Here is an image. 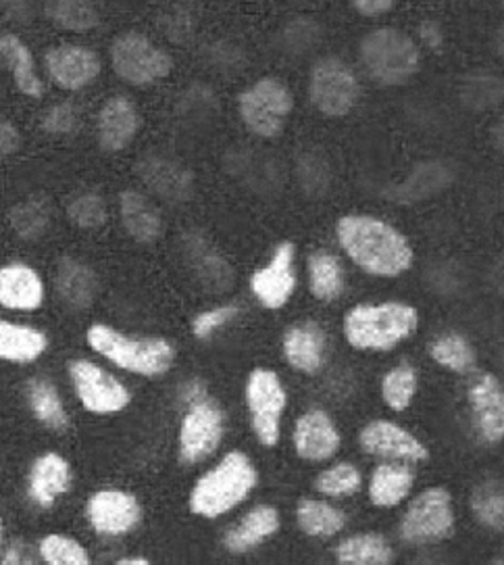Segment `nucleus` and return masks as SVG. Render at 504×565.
<instances>
[{"label": "nucleus", "mask_w": 504, "mask_h": 565, "mask_svg": "<svg viewBox=\"0 0 504 565\" xmlns=\"http://www.w3.org/2000/svg\"><path fill=\"white\" fill-rule=\"evenodd\" d=\"M69 480L72 471L67 461L56 452H46L37 459L30 473V497L37 505L49 508L55 503L58 494L69 489Z\"/></svg>", "instance_id": "23"}, {"label": "nucleus", "mask_w": 504, "mask_h": 565, "mask_svg": "<svg viewBox=\"0 0 504 565\" xmlns=\"http://www.w3.org/2000/svg\"><path fill=\"white\" fill-rule=\"evenodd\" d=\"M294 253L292 243H281L274 259L253 276V292L267 309H280L294 292L297 274H294Z\"/></svg>", "instance_id": "13"}, {"label": "nucleus", "mask_w": 504, "mask_h": 565, "mask_svg": "<svg viewBox=\"0 0 504 565\" xmlns=\"http://www.w3.org/2000/svg\"><path fill=\"white\" fill-rule=\"evenodd\" d=\"M297 518H299L300 530L318 539L334 536L346 524V515L340 509L313 499L300 501Z\"/></svg>", "instance_id": "33"}, {"label": "nucleus", "mask_w": 504, "mask_h": 565, "mask_svg": "<svg viewBox=\"0 0 504 565\" xmlns=\"http://www.w3.org/2000/svg\"><path fill=\"white\" fill-rule=\"evenodd\" d=\"M69 376L82 405L93 414H115L130 403L128 388L93 361L77 359L69 365Z\"/></svg>", "instance_id": "12"}, {"label": "nucleus", "mask_w": 504, "mask_h": 565, "mask_svg": "<svg viewBox=\"0 0 504 565\" xmlns=\"http://www.w3.org/2000/svg\"><path fill=\"white\" fill-rule=\"evenodd\" d=\"M140 128V114L126 96H112L98 114V142L105 151L119 152L130 147Z\"/></svg>", "instance_id": "18"}, {"label": "nucleus", "mask_w": 504, "mask_h": 565, "mask_svg": "<svg viewBox=\"0 0 504 565\" xmlns=\"http://www.w3.org/2000/svg\"><path fill=\"white\" fill-rule=\"evenodd\" d=\"M463 90L469 105H475V107L496 105L503 98V79L487 76V74H478V76L468 77Z\"/></svg>", "instance_id": "44"}, {"label": "nucleus", "mask_w": 504, "mask_h": 565, "mask_svg": "<svg viewBox=\"0 0 504 565\" xmlns=\"http://www.w3.org/2000/svg\"><path fill=\"white\" fill-rule=\"evenodd\" d=\"M321 25L313 18H297L288 21L281 30L280 49L286 55L300 57L311 53L319 42H321Z\"/></svg>", "instance_id": "36"}, {"label": "nucleus", "mask_w": 504, "mask_h": 565, "mask_svg": "<svg viewBox=\"0 0 504 565\" xmlns=\"http://www.w3.org/2000/svg\"><path fill=\"white\" fill-rule=\"evenodd\" d=\"M9 220L21 238L36 241L51 226V207L44 199H28L13 207Z\"/></svg>", "instance_id": "35"}, {"label": "nucleus", "mask_w": 504, "mask_h": 565, "mask_svg": "<svg viewBox=\"0 0 504 565\" xmlns=\"http://www.w3.org/2000/svg\"><path fill=\"white\" fill-rule=\"evenodd\" d=\"M336 234L346 255L367 274L394 278L411 267L407 238L377 217L346 215L337 222Z\"/></svg>", "instance_id": "1"}, {"label": "nucleus", "mask_w": 504, "mask_h": 565, "mask_svg": "<svg viewBox=\"0 0 504 565\" xmlns=\"http://www.w3.org/2000/svg\"><path fill=\"white\" fill-rule=\"evenodd\" d=\"M309 96L321 114L342 117L355 109L361 96V84L348 63L337 57H323L313 65Z\"/></svg>", "instance_id": "7"}, {"label": "nucleus", "mask_w": 504, "mask_h": 565, "mask_svg": "<svg viewBox=\"0 0 504 565\" xmlns=\"http://www.w3.org/2000/svg\"><path fill=\"white\" fill-rule=\"evenodd\" d=\"M454 524L452 499L447 489H430L419 494L403 520V539L411 545H426L449 536Z\"/></svg>", "instance_id": "10"}, {"label": "nucleus", "mask_w": 504, "mask_h": 565, "mask_svg": "<svg viewBox=\"0 0 504 565\" xmlns=\"http://www.w3.org/2000/svg\"><path fill=\"white\" fill-rule=\"evenodd\" d=\"M471 505H473V513L478 515V520L482 524L494 527V530L503 527L504 499L501 484H496V482L482 484L473 492Z\"/></svg>", "instance_id": "41"}, {"label": "nucleus", "mask_w": 504, "mask_h": 565, "mask_svg": "<svg viewBox=\"0 0 504 565\" xmlns=\"http://www.w3.org/2000/svg\"><path fill=\"white\" fill-rule=\"evenodd\" d=\"M419 326L417 311L403 302L361 305L344 320L346 340L363 351H386L409 339Z\"/></svg>", "instance_id": "2"}, {"label": "nucleus", "mask_w": 504, "mask_h": 565, "mask_svg": "<svg viewBox=\"0 0 504 565\" xmlns=\"http://www.w3.org/2000/svg\"><path fill=\"white\" fill-rule=\"evenodd\" d=\"M40 555L51 565H88L90 557L86 548L74 539L51 534L40 543Z\"/></svg>", "instance_id": "40"}, {"label": "nucleus", "mask_w": 504, "mask_h": 565, "mask_svg": "<svg viewBox=\"0 0 504 565\" xmlns=\"http://www.w3.org/2000/svg\"><path fill=\"white\" fill-rule=\"evenodd\" d=\"M430 355L440 365L449 367L452 372H469L475 365V353L468 340L461 334H442L440 339L433 340L430 347Z\"/></svg>", "instance_id": "37"}, {"label": "nucleus", "mask_w": 504, "mask_h": 565, "mask_svg": "<svg viewBox=\"0 0 504 565\" xmlns=\"http://www.w3.org/2000/svg\"><path fill=\"white\" fill-rule=\"evenodd\" d=\"M28 401H30L32 412L44 426H49L51 430L67 428L69 419H67L63 401L56 393L53 382H49L44 377H34L28 384Z\"/></svg>", "instance_id": "31"}, {"label": "nucleus", "mask_w": 504, "mask_h": 565, "mask_svg": "<svg viewBox=\"0 0 504 565\" xmlns=\"http://www.w3.org/2000/svg\"><path fill=\"white\" fill-rule=\"evenodd\" d=\"M121 222L133 241L154 243L163 232V220L149 199L136 190H126L119 199Z\"/></svg>", "instance_id": "22"}, {"label": "nucleus", "mask_w": 504, "mask_h": 565, "mask_svg": "<svg viewBox=\"0 0 504 565\" xmlns=\"http://www.w3.org/2000/svg\"><path fill=\"white\" fill-rule=\"evenodd\" d=\"M46 70L65 90H82L100 74V58L84 46L65 44L46 53Z\"/></svg>", "instance_id": "14"}, {"label": "nucleus", "mask_w": 504, "mask_h": 565, "mask_svg": "<svg viewBox=\"0 0 504 565\" xmlns=\"http://www.w3.org/2000/svg\"><path fill=\"white\" fill-rule=\"evenodd\" d=\"M311 292L321 301H334L344 290V269L337 257L328 250H318L309 259Z\"/></svg>", "instance_id": "32"}, {"label": "nucleus", "mask_w": 504, "mask_h": 565, "mask_svg": "<svg viewBox=\"0 0 504 565\" xmlns=\"http://www.w3.org/2000/svg\"><path fill=\"white\" fill-rule=\"evenodd\" d=\"M361 63L369 77L382 86L409 82L421 65V53L411 36L396 28H377L361 40Z\"/></svg>", "instance_id": "4"}, {"label": "nucleus", "mask_w": 504, "mask_h": 565, "mask_svg": "<svg viewBox=\"0 0 504 565\" xmlns=\"http://www.w3.org/2000/svg\"><path fill=\"white\" fill-rule=\"evenodd\" d=\"M119 565H149V559H144V557H126V559H119L117 562Z\"/></svg>", "instance_id": "55"}, {"label": "nucleus", "mask_w": 504, "mask_h": 565, "mask_svg": "<svg viewBox=\"0 0 504 565\" xmlns=\"http://www.w3.org/2000/svg\"><path fill=\"white\" fill-rule=\"evenodd\" d=\"M2 541H4V526H2V520H0V546H2Z\"/></svg>", "instance_id": "56"}, {"label": "nucleus", "mask_w": 504, "mask_h": 565, "mask_svg": "<svg viewBox=\"0 0 504 565\" xmlns=\"http://www.w3.org/2000/svg\"><path fill=\"white\" fill-rule=\"evenodd\" d=\"M419 39L430 46L431 51H440L444 44V30L436 20L421 21L419 25Z\"/></svg>", "instance_id": "49"}, {"label": "nucleus", "mask_w": 504, "mask_h": 565, "mask_svg": "<svg viewBox=\"0 0 504 565\" xmlns=\"http://www.w3.org/2000/svg\"><path fill=\"white\" fill-rule=\"evenodd\" d=\"M111 63L115 74L133 86H149L173 70V58L142 34H124L112 42Z\"/></svg>", "instance_id": "8"}, {"label": "nucleus", "mask_w": 504, "mask_h": 565, "mask_svg": "<svg viewBox=\"0 0 504 565\" xmlns=\"http://www.w3.org/2000/svg\"><path fill=\"white\" fill-rule=\"evenodd\" d=\"M257 484V470L240 451L227 452L215 470L205 473L190 497L196 515L217 518L236 508Z\"/></svg>", "instance_id": "3"}, {"label": "nucleus", "mask_w": 504, "mask_h": 565, "mask_svg": "<svg viewBox=\"0 0 504 565\" xmlns=\"http://www.w3.org/2000/svg\"><path fill=\"white\" fill-rule=\"evenodd\" d=\"M361 489V473L351 463H340L318 478V490L328 497H346Z\"/></svg>", "instance_id": "42"}, {"label": "nucleus", "mask_w": 504, "mask_h": 565, "mask_svg": "<svg viewBox=\"0 0 504 565\" xmlns=\"http://www.w3.org/2000/svg\"><path fill=\"white\" fill-rule=\"evenodd\" d=\"M0 9L7 18L13 21H30L32 18V4L30 0H0Z\"/></svg>", "instance_id": "50"}, {"label": "nucleus", "mask_w": 504, "mask_h": 565, "mask_svg": "<svg viewBox=\"0 0 504 565\" xmlns=\"http://www.w3.org/2000/svg\"><path fill=\"white\" fill-rule=\"evenodd\" d=\"M280 527L278 511L269 505L253 509L243 522L225 534V546L232 553H246L253 546L261 545L265 539L276 534Z\"/></svg>", "instance_id": "26"}, {"label": "nucleus", "mask_w": 504, "mask_h": 565, "mask_svg": "<svg viewBox=\"0 0 504 565\" xmlns=\"http://www.w3.org/2000/svg\"><path fill=\"white\" fill-rule=\"evenodd\" d=\"M336 559L344 565L393 564L394 551L382 534H356L336 548Z\"/></svg>", "instance_id": "29"}, {"label": "nucleus", "mask_w": 504, "mask_h": 565, "mask_svg": "<svg viewBox=\"0 0 504 565\" xmlns=\"http://www.w3.org/2000/svg\"><path fill=\"white\" fill-rule=\"evenodd\" d=\"M294 447L302 459L323 461L330 459L340 447V434L325 412H309L297 422Z\"/></svg>", "instance_id": "20"}, {"label": "nucleus", "mask_w": 504, "mask_h": 565, "mask_svg": "<svg viewBox=\"0 0 504 565\" xmlns=\"http://www.w3.org/2000/svg\"><path fill=\"white\" fill-rule=\"evenodd\" d=\"M449 182V171L440 163H426L412 173L411 178L398 189V199L415 201L430 196L433 192L444 189Z\"/></svg>", "instance_id": "38"}, {"label": "nucleus", "mask_w": 504, "mask_h": 565, "mask_svg": "<svg viewBox=\"0 0 504 565\" xmlns=\"http://www.w3.org/2000/svg\"><path fill=\"white\" fill-rule=\"evenodd\" d=\"M307 175H311V180L304 182V189L315 190V192L325 189V184H328V170L319 163V159H311V161H307L302 166V178H307Z\"/></svg>", "instance_id": "48"}, {"label": "nucleus", "mask_w": 504, "mask_h": 565, "mask_svg": "<svg viewBox=\"0 0 504 565\" xmlns=\"http://www.w3.org/2000/svg\"><path fill=\"white\" fill-rule=\"evenodd\" d=\"M224 436V414L211 398L187 405L180 430V455L184 463H199L215 451Z\"/></svg>", "instance_id": "11"}, {"label": "nucleus", "mask_w": 504, "mask_h": 565, "mask_svg": "<svg viewBox=\"0 0 504 565\" xmlns=\"http://www.w3.org/2000/svg\"><path fill=\"white\" fill-rule=\"evenodd\" d=\"M46 337L28 326L0 320V359L30 363L46 351Z\"/></svg>", "instance_id": "27"}, {"label": "nucleus", "mask_w": 504, "mask_h": 565, "mask_svg": "<svg viewBox=\"0 0 504 565\" xmlns=\"http://www.w3.org/2000/svg\"><path fill=\"white\" fill-rule=\"evenodd\" d=\"M353 7L365 18H377L388 13L394 7V0H351Z\"/></svg>", "instance_id": "51"}, {"label": "nucleus", "mask_w": 504, "mask_h": 565, "mask_svg": "<svg viewBox=\"0 0 504 565\" xmlns=\"http://www.w3.org/2000/svg\"><path fill=\"white\" fill-rule=\"evenodd\" d=\"M138 173L161 199L169 203H186L194 192V175L186 168L163 159L147 157L138 163Z\"/></svg>", "instance_id": "19"}, {"label": "nucleus", "mask_w": 504, "mask_h": 565, "mask_svg": "<svg viewBox=\"0 0 504 565\" xmlns=\"http://www.w3.org/2000/svg\"><path fill=\"white\" fill-rule=\"evenodd\" d=\"M88 518L96 532L119 536L140 522V505L128 492L100 490L88 503Z\"/></svg>", "instance_id": "15"}, {"label": "nucleus", "mask_w": 504, "mask_h": 565, "mask_svg": "<svg viewBox=\"0 0 504 565\" xmlns=\"http://www.w3.org/2000/svg\"><path fill=\"white\" fill-rule=\"evenodd\" d=\"M206 58L213 67L222 70V72H238L244 65V53L240 46H236L234 42H213L206 49Z\"/></svg>", "instance_id": "46"}, {"label": "nucleus", "mask_w": 504, "mask_h": 565, "mask_svg": "<svg viewBox=\"0 0 504 565\" xmlns=\"http://www.w3.org/2000/svg\"><path fill=\"white\" fill-rule=\"evenodd\" d=\"M32 555H30V548L21 543L9 546L4 557H2V564L7 565H19V564H32Z\"/></svg>", "instance_id": "53"}, {"label": "nucleus", "mask_w": 504, "mask_h": 565, "mask_svg": "<svg viewBox=\"0 0 504 565\" xmlns=\"http://www.w3.org/2000/svg\"><path fill=\"white\" fill-rule=\"evenodd\" d=\"M503 386L492 374L478 377L469 388V403L475 426L486 443H501L504 436Z\"/></svg>", "instance_id": "17"}, {"label": "nucleus", "mask_w": 504, "mask_h": 565, "mask_svg": "<svg viewBox=\"0 0 504 565\" xmlns=\"http://www.w3.org/2000/svg\"><path fill=\"white\" fill-rule=\"evenodd\" d=\"M361 447L375 457L405 459V461H426L428 449L405 428L393 422H372L361 433Z\"/></svg>", "instance_id": "16"}, {"label": "nucleus", "mask_w": 504, "mask_h": 565, "mask_svg": "<svg viewBox=\"0 0 504 565\" xmlns=\"http://www.w3.org/2000/svg\"><path fill=\"white\" fill-rule=\"evenodd\" d=\"M412 480L415 476L409 468L379 466L369 484V497L377 508H394L409 494Z\"/></svg>", "instance_id": "30"}, {"label": "nucleus", "mask_w": 504, "mask_h": 565, "mask_svg": "<svg viewBox=\"0 0 504 565\" xmlns=\"http://www.w3.org/2000/svg\"><path fill=\"white\" fill-rule=\"evenodd\" d=\"M246 405L262 445H278L281 414L286 409V391L280 377L262 367L255 370L246 384Z\"/></svg>", "instance_id": "9"}, {"label": "nucleus", "mask_w": 504, "mask_h": 565, "mask_svg": "<svg viewBox=\"0 0 504 565\" xmlns=\"http://www.w3.org/2000/svg\"><path fill=\"white\" fill-rule=\"evenodd\" d=\"M88 342L103 358L140 376H161L169 372L175 359V351L168 340L131 339L100 323L88 330Z\"/></svg>", "instance_id": "5"}, {"label": "nucleus", "mask_w": 504, "mask_h": 565, "mask_svg": "<svg viewBox=\"0 0 504 565\" xmlns=\"http://www.w3.org/2000/svg\"><path fill=\"white\" fill-rule=\"evenodd\" d=\"M0 58L11 67L15 84L23 95L37 98L44 93V86L40 82L34 67V58L30 49L13 34L0 36Z\"/></svg>", "instance_id": "28"}, {"label": "nucleus", "mask_w": 504, "mask_h": 565, "mask_svg": "<svg viewBox=\"0 0 504 565\" xmlns=\"http://www.w3.org/2000/svg\"><path fill=\"white\" fill-rule=\"evenodd\" d=\"M292 107L294 96L276 77H262L250 88H246L238 98L244 126L261 138H278L286 128Z\"/></svg>", "instance_id": "6"}, {"label": "nucleus", "mask_w": 504, "mask_h": 565, "mask_svg": "<svg viewBox=\"0 0 504 565\" xmlns=\"http://www.w3.org/2000/svg\"><path fill=\"white\" fill-rule=\"evenodd\" d=\"M67 213L75 226L86 227V230L103 226L107 222V205H105L103 196H98L94 192L75 196L74 201L69 203Z\"/></svg>", "instance_id": "43"}, {"label": "nucleus", "mask_w": 504, "mask_h": 565, "mask_svg": "<svg viewBox=\"0 0 504 565\" xmlns=\"http://www.w3.org/2000/svg\"><path fill=\"white\" fill-rule=\"evenodd\" d=\"M283 353L299 372L315 374L325 358V337L313 323L297 326L283 339Z\"/></svg>", "instance_id": "24"}, {"label": "nucleus", "mask_w": 504, "mask_h": 565, "mask_svg": "<svg viewBox=\"0 0 504 565\" xmlns=\"http://www.w3.org/2000/svg\"><path fill=\"white\" fill-rule=\"evenodd\" d=\"M19 132L4 119H0V157H9L19 149Z\"/></svg>", "instance_id": "52"}, {"label": "nucleus", "mask_w": 504, "mask_h": 565, "mask_svg": "<svg viewBox=\"0 0 504 565\" xmlns=\"http://www.w3.org/2000/svg\"><path fill=\"white\" fill-rule=\"evenodd\" d=\"M56 290L69 307L86 309L96 299L98 280L88 265L75 259H63L56 267Z\"/></svg>", "instance_id": "25"}, {"label": "nucleus", "mask_w": 504, "mask_h": 565, "mask_svg": "<svg viewBox=\"0 0 504 565\" xmlns=\"http://www.w3.org/2000/svg\"><path fill=\"white\" fill-rule=\"evenodd\" d=\"M238 316V307L234 305H225V307H217L213 311H206L201 313L194 323H192V330L199 339H208L215 330H219L222 326H225L227 321L234 320Z\"/></svg>", "instance_id": "47"}, {"label": "nucleus", "mask_w": 504, "mask_h": 565, "mask_svg": "<svg viewBox=\"0 0 504 565\" xmlns=\"http://www.w3.org/2000/svg\"><path fill=\"white\" fill-rule=\"evenodd\" d=\"M415 391H417V374L411 365L394 367L382 382V395L394 412L407 409L415 396Z\"/></svg>", "instance_id": "39"}, {"label": "nucleus", "mask_w": 504, "mask_h": 565, "mask_svg": "<svg viewBox=\"0 0 504 565\" xmlns=\"http://www.w3.org/2000/svg\"><path fill=\"white\" fill-rule=\"evenodd\" d=\"M203 396H206V391L201 382H190L187 384L186 391H184V401H186L187 405L199 401V398H203Z\"/></svg>", "instance_id": "54"}, {"label": "nucleus", "mask_w": 504, "mask_h": 565, "mask_svg": "<svg viewBox=\"0 0 504 565\" xmlns=\"http://www.w3.org/2000/svg\"><path fill=\"white\" fill-rule=\"evenodd\" d=\"M44 286L30 265L0 267V305L15 311H32L42 305Z\"/></svg>", "instance_id": "21"}, {"label": "nucleus", "mask_w": 504, "mask_h": 565, "mask_svg": "<svg viewBox=\"0 0 504 565\" xmlns=\"http://www.w3.org/2000/svg\"><path fill=\"white\" fill-rule=\"evenodd\" d=\"M77 126H79V111L72 103H58L42 117L44 132L55 134V136L74 134Z\"/></svg>", "instance_id": "45"}, {"label": "nucleus", "mask_w": 504, "mask_h": 565, "mask_svg": "<svg viewBox=\"0 0 504 565\" xmlns=\"http://www.w3.org/2000/svg\"><path fill=\"white\" fill-rule=\"evenodd\" d=\"M46 15L58 28L69 32H90L100 23L93 0H49Z\"/></svg>", "instance_id": "34"}]
</instances>
